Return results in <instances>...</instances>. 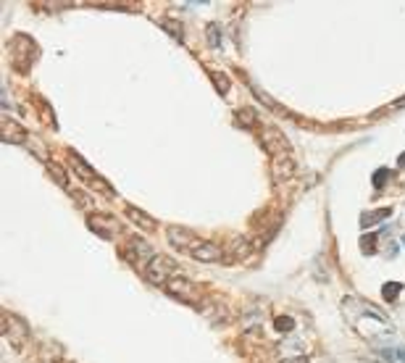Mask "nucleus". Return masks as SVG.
Returning <instances> with one entry per match:
<instances>
[{
	"label": "nucleus",
	"mask_w": 405,
	"mask_h": 363,
	"mask_svg": "<svg viewBox=\"0 0 405 363\" xmlns=\"http://www.w3.org/2000/svg\"><path fill=\"white\" fill-rule=\"evenodd\" d=\"M142 271H145V276H148V282H153V284H166L171 276H176V263L169 261L166 255H153Z\"/></svg>",
	"instance_id": "f257e3e1"
},
{
	"label": "nucleus",
	"mask_w": 405,
	"mask_h": 363,
	"mask_svg": "<svg viewBox=\"0 0 405 363\" xmlns=\"http://www.w3.org/2000/svg\"><path fill=\"white\" fill-rule=\"evenodd\" d=\"M397 355H400V360H405V350H400V352H397Z\"/></svg>",
	"instance_id": "b1692460"
},
{
	"label": "nucleus",
	"mask_w": 405,
	"mask_h": 363,
	"mask_svg": "<svg viewBox=\"0 0 405 363\" xmlns=\"http://www.w3.org/2000/svg\"><path fill=\"white\" fill-rule=\"evenodd\" d=\"M274 326H276V331H292V329H295V318H289V316H276Z\"/></svg>",
	"instance_id": "4468645a"
},
{
	"label": "nucleus",
	"mask_w": 405,
	"mask_h": 363,
	"mask_svg": "<svg viewBox=\"0 0 405 363\" xmlns=\"http://www.w3.org/2000/svg\"><path fill=\"white\" fill-rule=\"evenodd\" d=\"M402 242H405V237H402Z\"/></svg>",
	"instance_id": "393cba45"
},
{
	"label": "nucleus",
	"mask_w": 405,
	"mask_h": 363,
	"mask_svg": "<svg viewBox=\"0 0 405 363\" xmlns=\"http://www.w3.org/2000/svg\"><path fill=\"white\" fill-rule=\"evenodd\" d=\"M263 148L268 150L276 158V155H289V148H287V140L282 137V134H276V132H266L263 134Z\"/></svg>",
	"instance_id": "6e6552de"
},
{
	"label": "nucleus",
	"mask_w": 405,
	"mask_h": 363,
	"mask_svg": "<svg viewBox=\"0 0 405 363\" xmlns=\"http://www.w3.org/2000/svg\"><path fill=\"white\" fill-rule=\"evenodd\" d=\"M392 176V171H387V169H379L376 174H373V187H381L384 184V179H389Z\"/></svg>",
	"instance_id": "f3484780"
},
{
	"label": "nucleus",
	"mask_w": 405,
	"mask_h": 363,
	"mask_svg": "<svg viewBox=\"0 0 405 363\" xmlns=\"http://www.w3.org/2000/svg\"><path fill=\"white\" fill-rule=\"evenodd\" d=\"M208 37H211V43H213V45L221 40V35H216V27H208Z\"/></svg>",
	"instance_id": "aec40b11"
},
{
	"label": "nucleus",
	"mask_w": 405,
	"mask_h": 363,
	"mask_svg": "<svg viewBox=\"0 0 405 363\" xmlns=\"http://www.w3.org/2000/svg\"><path fill=\"white\" fill-rule=\"evenodd\" d=\"M394 106H405V98H400V100H394Z\"/></svg>",
	"instance_id": "5701e85b"
},
{
	"label": "nucleus",
	"mask_w": 405,
	"mask_h": 363,
	"mask_svg": "<svg viewBox=\"0 0 405 363\" xmlns=\"http://www.w3.org/2000/svg\"><path fill=\"white\" fill-rule=\"evenodd\" d=\"M87 226H90V229L95 232V234H100L103 240H113V234L119 232V224L113 221L111 216H100V213H95V216L90 213V219H87Z\"/></svg>",
	"instance_id": "7ed1b4c3"
},
{
	"label": "nucleus",
	"mask_w": 405,
	"mask_h": 363,
	"mask_svg": "<svg viewBox=\"0 0 405 363\" xmlns=\"http://www.w3.org/2000/svg\"><path fill=\"white\" fill-rule=\"evenodd\" d=\"M400 289H402V284H400V282H387V284L381 287V295L387 297V303H392V300H397Z\"/></svg>",
	"instance_id": "f8f14e48"
},
{
	"label": "nucleus",
	"mask_w": 405,
	"mask_h": 363,
	"mask_svg": "<svg viewBox=\"0 0 405 363\" xmlns=\"http://www.w3.org/2000/svg\"><path fill=\"white\" fill-rule=\"evenodd\" d=\"M187 253H190L192 258H197V261H205V263H213V261H219V258H221L219 245H213L208 240H197Z\"/></svg>",
	"instance_id": "20e7f679"
},
{
	"label": "nucleus",
	"mask_w": 405,
	"mask_h": 363,
	"mask_svg": "<svg viewBox=\"0 0 405 363\" xmlns=\"http://www.w3.org/2000/svg\"><path fill=\"white\" fill-rule=\"evenodd\" d=\"M392 213V208H381V211H373V213H366L360 219V226L366 229V226H373V224H379L381 219H387V216Z\"/></svg>",
	"instance_id": "9b49d317"
},
{
	"label": "nucleus",
	"mask_w": 405,
	"mask_h": 363,
	"mask_svg": "<svg viewBox=\"0 0 405 363\" xmlns=\"http://www.w3.org/2000/svg\"><path fill=\"white\" fill-rule=\"evenodd\" d=\"M373 240H376V237H373V234L363 237V242H360V250H363V253H373Z\"/></svg>",
	"instance_id": "a211bd4d"
},
{
	"label": "nucleus",
	"mask_w": 405,
	"mask_h": 363,
	"mask_svg": "<svg viewBox=\"0 0 405 363\" xmlns=\"http://www.w3.org/2000/svg\"><path fill=\"white\" fill-rule=\"evenodd\" d=\"M71 166H74V171H77V174L82 176V179L87 182V184H92V187H98V190H103V192H108V187H106V184L100 182V176H98L95 171H92L90 166H87L85 161H82L77 153H71Z\"/></svg>",
	"instance_id": "423d86ee"
},
{
	"label": "nucleus",
	"mask_w": 405,
	"mask_h": 363,
	"mask_svg": "<svg viewBox=\"0 0 405 363\" xmlns=\"http://www.w3.org/2000/svg\"><path fill=\"white\" fill-rule=\"evenodd\" d=\"M255 98H258V100H263V103H266V106H271V108H276V103H274L271 98H268V95H266V92H261V90H255Z\"/></svg>",
	"instance_id": "6ab92c4d"
},
{
	"label": "nucleus",
	"mask_w": 405,
	"mask_h": 363,
	"mask_svg": "<svg viewBox=\"0 0 405 363\" xmlns=\"http://www.w3.org/2000/svg\"><path fill=\"white\" fill-rule=\"evenodd\" d=\"M289 363H308L305 358H295V360H289Z\"/></svg>",
	"instance_id": "4be33fe9"
},
{
	"label": "nucleus",
	"mask_w": 405,
	"mask_h": 363,
	"mask_svg": "<svg viewBox=\"0 0 405 363\" xmlns=\"http://www.w3.org/2000/svg\"><path fill=\"white\" fill-rule=\"evenodd\" d=\"M237 124H240V127H253V124H255V111L253 108L237 111Z\"/></svg>",
	"instance_id": "ddd939ff"
},
{
	"label": "nucleus",
	"mask_w": 405,
	"mask_h": 363,
	"mask_svg": "<svg viewBox=\"0 0 405 363\" xmlns=\"http://www.w3.org/2000/svg\"><path fill=\"white\" fill-rule=\"evenodd\" d=\"M127 216H129V219H132L134 224H137V226H142L145 232H153V229H155V221H153L145 211L134 208V205H127Z\"/></svg>",
	"instance_id": "9d476101"
},
{
	"label": "nucleus",
	"mask_w": 405,
	"mask_h": 363,
	"mask_svg": "<svg viewBox=\"0 0 405 363\" xmlns=\"http://www.w3.org/2000/svg\"><path fill=\"white\" fill-rule=\"evenodd\" d=\"M211 77H213V82H216V87H219L224 95H226V92H229V79H226L221 71H211Z\"/></svg>",
	"instance_id": "2eb2a0df"
},
{
	"label": "nucleus",
	"mask_w": 405,
	"mask_h": 363,
	"mask_svg": "<svg viewBox=\"0 0 405 363\" xmlns=\"http://www.w3.org/2000/svg\"><path fill=\"white\" fill-rule=\"evenodd\" d=\"M397 166H400V169H405V153L400 155V161H397Z\"/></svg>",
	"instance_id": "412c9836"
},
{
	"label": "nucleus",
	"mask_w": 405,
	"mask_h": 363,
	"mask_svg": "<svg viewBox=\"0 0 405 363\" xmlns=\"http://www.w3.org/2000/svg\"><path fill=\"white\" fill-rule=\"evenodd\" d=\"M24 127H19L16 121H11V119H3V142H14V145H19V142H24L27 137H24Z\"/></svg>",
	"instance_id": "1a4fd4ad"
},
{
	"label": "nucleus",
	"mask_w": 405,
	"mask_h": 363,
	"mask_svg": "<svg viewBox=\"0 0 405 363\" xmlns=\"http://www.w3.org/2000/svg\"><path fill=\"white\" fill-rule=\"evenodd\" d=\"M163 289L171 297L184 300V303H197V300H200V295H197V289L192 287V282H187V279H182V276H171L169 282L163 284Z\"/></svg>",
	"instance_id": "f03ea898"
},
{
	"label": "nucleus",
	"mask_w": 405,
	"mask_h": 363,
	"mask_svg": "<svg viewBox=\"0 0 405 363\" xmlns=\"http://www.w3.org/2000/svg\"><path fill=\"white\" fill-rule=\"evenodd\" d=\"M48 171L53 174V179H56L58 184H64V187H66V174H64V169H61L58 163H48Z\"/></svg>",
	"instance_id": "dca6fc26"
},
{
	"label": "nucleus",
	"mask_w": 405,
	"mask_h": 363,
	"mask_svg": "<svg viewBox=\"0 0 405 363\" xmlns=\"http://www.w3.org/2000/svg\"><path fill=\"white\" fill-rule=\"evenodd\" d=\"M271 174H274V179H289V176L295 174L292 155H276L271 161Z\"/></svg>",
	"instance_id": "0eeeda50"
},
{
	"label": "nucleus",
	"mask_w": 405,
	"mask_h": 363,
	"mask_svg": "<svg viewBox=\"0 0 405 363\" xmlns=\"http://www.w3.org/2000/svg\"><path fill=\"white\" fill-rule=\"evenodd\" d=\"M166 234H169V242L176 247V250H184V253L197 242V237H195L190 229H182V226H169V229H166Z\"/></svg>",
	"instance_id": "39448f33"
}]
</instances>
